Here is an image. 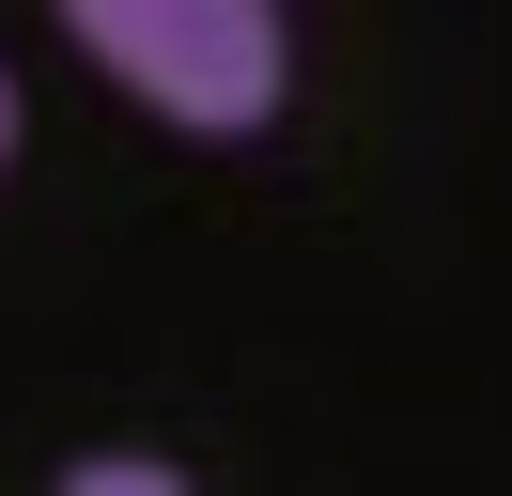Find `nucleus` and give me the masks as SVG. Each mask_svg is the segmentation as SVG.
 I'll return each instance as SVG.
<instances>
[{
    "instance_id": "1",
    "label": "nucleus",
    "mask_w": 512,
    "mask_h": 496,
    "mask_svg": "<svg viewBox=\"0 0 512 496\" xmlns=\"http://www.w3.org/2000/svg\"><path fill=\"white\" fill-rule=\"evenodd\" d=\"M78 31H94V62L125 93H156L171 124H202V140H249L264 109H280L295 47H280V0H63Z\"/></svg>"
},
{
    "instance_id": "2",
    "label": "nucleus",
    "mask_w": 512,
    "mask_h": 496,
    "mask_svg": "<svg viewBox=\"0 0 512 496\" xmlns=\"http://www.w3.org/2000/svg\"><path fill=\"white\" fill-rule=\"evenodd\" d=\"M0 140H16V93H0Z\"/></svg>"
}]
</instances>
